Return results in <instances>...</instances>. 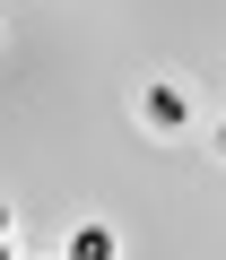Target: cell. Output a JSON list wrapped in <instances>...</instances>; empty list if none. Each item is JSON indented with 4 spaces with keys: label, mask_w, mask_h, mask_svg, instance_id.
Returning <instances> with one entry per match:
<instances>
[{
    "label": "cell",
    "mask_w": 226,
    "mask_h": 260,
    "mask_svg": "<svg viewBox=\"0 0 226 260\" xmlns=\"http://www.w3.org/2000/svg\"><path fill=\"white\" fill-rule=\"evenodd\" d=\"M0 234H9V208H0Z\"/></svg>",
    "instance_id": "cell-3"
},
{
    "label": "cell",
    "mask_w": 226,
    "mask_h": 260,
    "mask_svg": "<svg viewBox=\"0 0 226 260\" xmlns=\"http://www.w3.org/2000/svg\"><path fill=\"white\" fill-rule=\"evenodd\" d=\"M148 121L157 130H183L191 121V87H148Z\"/></svg>",
    "instance_id": "cell-1"
},
{
    "label": "cell",
    "mask_w": 226,
    "mask_h": 260,
    "mask_svg": "<svg viewBox=\"0 0 226 260\" xmlns=\"http://www.w3.org/2000/svg\"><path fill=\"white\" fill-rule=\"evenodd\" d=\"M70 260H113V234H104V225H78V234H70Z\"/></svg>",
    "instance_id": "cell-2"
},
{
    "label": "cell",
    "mask_w": 226,
    "mask_h": 260,
    "mask_svg": "<svg viewBox=\"0 0 226 260\" xmlns=\"http://www.w3.org/2000/svg\"><path fill=\"white\" fill-rule=\"evenodd\" d=\"M217 148H226V130H217Z\"/></svg>",
    "instance_id": "cell-4"
}]
</instances>
